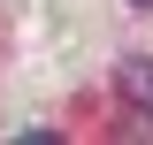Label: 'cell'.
Returning <instances> with one entry per match:
<instances>
[{
    "label": "cell",
    "instance_id": "obj_2",
    "mask_svg": "<svg viewBox=\"0 0 153 145\" xmlns=\"http://www.w3.org/2000/svg\"><path fill=\"white\" fill-rule=\"evenodd\" d=\"M130 8H153V0H130Z\"/></svg>",
    "mask_w": 153,
    "mask_h": 145
},
{
    "label": "cell",
    "instance_id": "obj_1",
    "mask_svg": "<svg viewBox=\"0 0 153 145\" xmlns=\"http://www.w3.org/2000/svg\"><path fill=\"white\" fill-rule=\"evenodd\" d=\"M115 92L153 115V54H130V61H123V69H115Z\"/></svg>",
    "mask_w": 153,
    "mask_h": 145
}]
</instances>
